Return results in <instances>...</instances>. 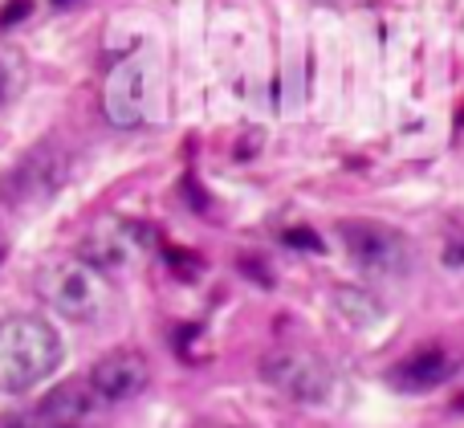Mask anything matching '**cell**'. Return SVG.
<instances>
[{"label":"cell","instance_id":"cell-9","mask_svg":"<svg viewBox=\"0 0 464 428\" xmlns=\"http://www.w3.org/2000/svg\"><path fill=\"white\" fill-rule=\"evenodd\" d=\"M102 396L90 388V380H65L41 400L37 421L49 428H86L102 416Z\"/></svg>","mask_w":464,"mask_h":428},{"label":"cell","instance_id":"cell-17","mask_svg":"<svg viewBox=\"0 0 464 428\" xmlns=\"http://www.w3.org/2000/svg\"><path fill=\"white\" fill-rule=\"evenodd\" d=\"M318 5H334V0H318Z\"/></svg>","mask_w":464,"mask_h":428},{"label":"cell","instance_id":"cell-5","mask_svg":"<svg viewBox=\"0 0 464 428\" xmlns=\"http://www.w3.org/2000/svg\"><path fill=\"white\" fill-rule=\"evenodd\" d=\"M147 355L135 347H114L90 367V388L102 396V404H122V400H135L147 388Z\"/></svg>","mask_w":464,"mask_h":428},{"label":"cell","instance_id":"cell-10","mask_svg":"<svg viewBox=\"0 0 464 428\" xmlns=\"http://www.w3.org/2000/svg\"><path fill=\"white\" fill-rule=\"evenodd\" d=\"M452 375L449 367V355L444 351H420V355H411L408 364H400L392 372V384L400 392H428L436 388V384H444Z\"/></svg>","mask_w":464,"mask_h":428},{"label":"cell","instance_id":"cell-13","mask_svg":"<svg viewBox=\"0 0 464 428\" xmlns=\"http://www.w3.org/2000/svg\"><path fill=\"white\" fill-rule=\"evenodd\" d=\"M289 245H310V249H322V241L314 233H305V229H294V233H285Z\"/></svg>","mask_w":464,"mask_h":428},{"label":"cell","instance_id":"cell-14","mask_svg":"<svg viewBox=\"0 0 464 428\" xmlns=\"http://www.w3.org/2000/svg\"><path fill=\"white\" fill-rule=\"evenodd\" d=\"M5 90H8V73H5V65H0V98H5Z\"/></svg>","mask_w":464,"mask_h":428},{"label":"cell","instance_id":"cell-11","mask_svg":"<svg viewBox=\"0 0 464 428\" xmlns=\"http://www.w3.org/2000/svg\"><path fill=\"white\" fill-rule=\"evenodd\" d=\"M334 306L343 310L346 318H354V323H375V318H379L375 298H371V294H362V290H338L334 294Z\"/></svg>","mask_w":464,"mask_h":428},{"label":"cell","instance_id":"cell-2","mask_svg":"<svg viewBox=\"0 0 464 428\" xmlns=\"http://www.w3.org/2000/svg\"><path fill=\"white\" fill-rule=\"evenodd\" d=\"M37 294L70 323H94L111 306V286L94 266H86L82 258L49 261L37 274Z\"/></svg>","mask_w":464,"mask_h":428},{"label":"cell","instance_id":"cell-8","mask_svg":"<svg viewBox=\"0 0 464 428\" xmlns=\"http://www.w3.org/2000/svg\"><path fill=\"white\" fill-rule=\"evenodd\" d=\"M62 184H65V160L57 151H49V147H41V151L24 155L21 168H13V176H8V200L21 204V209H37Z\"/></svg>","mask_w":464,"mask_h":428},{"label":"cell","instance_id":"cell-16","mask_svg":"<svg viewBox=\"0 0 464 428\" xmlns=\"http://www.w3.org/2000/svg\"><path fill=\"white\" fill-rule=\"evenodd\" d=\"M24 428H49V424H41V421H37V424H24Z\"/></svg>","mask_w":464,"mask_h":428},{"label":"cell","instance_id":"cell-12","mask_svg":"<svg viewBox=\"0 0 464 428\" xmlns=\"http://www.w3.org/2000/svg\"><path fill=\"white\" fill-rule=\"evenodd\" d=\"M29 13H33V0H8V5L0 8V29H8V24L24 21Z\"/></svg>","mask_w":464,"mask_h":428},{"label":"cell","instance_id":"cell-6","mask_svg":"<svg viewBox=\"0 0 464 428\" xmlns=\"http://www.w3.org/2000/svg\"><path fill=\"white\" fill-rule=\"evenodd\" d=\"M102 111L114 127H139L147 114V65L143 57H127L111 70L102 90Z\"/></svg>","mask_w":464,"mask_h":428},{"label":"cell","instance_id":"cell-4","mask_svg":"<svg viewBox=\"0 0 464 428\" xmlns=\"http://www.w3.org/2000/svg\"><path fill=\"white\" fill-rule=\"evenodd\" d=\"M261 375L269 388H277L281 396H289L294 404H326L334 392V372L322 355L305 347H277L265 355Z\"/></svg>","mask_w":464,"mask_h":428},{"label":"cell","instance_id":"cell-15","mask_svg":"<svg viewBox=\"0 0 464 428\" xmlns=\"http://www.w3.org/2000/svg\"><path fill=\"white\" fill-rule=\"evenodd\" d=\"M53 5H57V8H65V5H73V0H53Z\"/></svg>","mask_w":464,"mask_h":428},{"label":"cell","instance_id":"cell-7","mask_svg":"<svg viewBox=\"0 0 464 428\" xmlns=\"http://www.w3.org/2000/svg\"><path fill=\"white\" fill-rule=\"evenodd\" d=\"M139 249H143V241H139L135 225H127V220H102L98 229H90L78 258L106 277V274H122V269L135 266Z\"/></svg>","mask_w":464,"mask_h":428},{"label":"cell","instance_id":"cell-3","mask_svg":"<svg viewBox=\"0 0 464 428\" xmlns=\"http://www.w3.org/2000/svg\"><path fill=\"white\" fill-rule=\"evenodd\" d=\"M346 249H351L354 266L371 277H387V282H400L416 269V253L411 241L400 229L383 225V220H343L338 225Z\"/></svg>","mask_w":464,"mask_h":428},{"label":"cell","instance_id":"cell-1","mask_svg":"<svg viewBox=\"0 0 464 428\" xmlns=\"http://www.w3.org/2000/svg\"><path fill=\"white\" fill-rule=\"evenodd\" d=\"M62 335L41 315H8L0 318V392L16 396L62 367Z\"/></svg>","mask_w":464,"mask_h":428}]
</instances>
